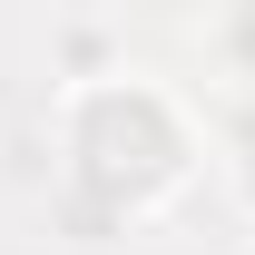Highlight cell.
Returning a JSON list of instances; mask_svg holds the SVG:
<instances>
[{"instance_id":"obj_1","label":"cell","mask_w":255,"mask_h":255,"mask_svg":"<svg viewBox=\"0 0 255 255\" xmlns=\"http://www.w3.org/2000/svg\"><path fill=\"white\" fill-rule=\"evenodd\" d=\"M49 147H59V196L118 216L128 236L157 226L206 177V118L137 59L49 98Z\"/></svg>"},{"instance_id":"obj_5","label":"cell","mask_w":255,"mask_h":255,"mask_svg":"<svg viewBox=\"0 0 255 255\" xmlns=\"http://www.w3.org/2000/svg\"><path fill=\"white\" fill-rule=\"evenodd\" d=\"M246 255H255V246H246Z\"/></svg>"},{"instance_id":"obj_4","label":"cell","mask_w":255,"mask_h":255,"mask_svg":"<svg viewBox=\"0 0 255 255\" xmlns=\"http://www.w3.org/2000/svg\"><path fill=\"white\" fill-rule=\"evenodd\" d=\"M128 69V20H49V79L79 89V79H108Z\"/></svg>"},{"instance_id":"obj_3","label":"cell","mask_w":255,"mask_h":255,"mask_svg":"<svg viewBox=\"0 0 255 255\" xmlns=\"http://www.w3.org/2000/svg\"><path fill=\"white\" fill-rule=\"evenodd\" d=\"M187 39L206 49V69H216V98H255V0L187 20Z\"/></svg>"},{"instance_id":"obj_2","label":"cell","mask_w":255,"mask_h":255,"mask_svg":"<svg viewBox=\"0 0 255 255\" xmlns=\"http://www.w3.org/2000/svg\"><path fill=\"white\" fill-rule=\"evenodd\" d=\"M206 118V167H216L226 206L255 226V98H216V108H196Z\"/></svg>"}]
</instances>
